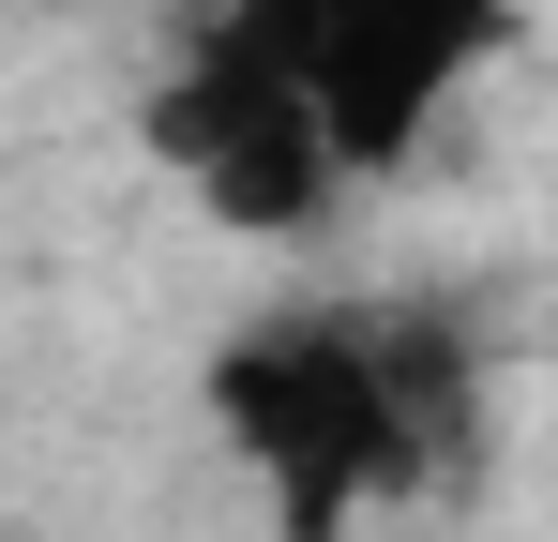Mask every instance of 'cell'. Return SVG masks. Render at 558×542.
I'll return each mask as SVG.
<instances>
[{
	"label": "cell",
	"instance_id": "2",
	"mask_svg": "<svg viewBox=\"0 0 558 542\" xmlns=\"http://www.w3.org/2000/svg\"><path fill=\"white\" fill-rule=\"evenodd\" d=\"M151 151H167V181H182L227 242H302V226L348 196V151H332L302 61H287L242 0H211L182 30V61L151 76Z\"/></svg>",
	"mask_w": 558,
	"mask_h": 542
},
{
	"label": "cell",
	"instance_id": "1",
	"mask_svg": "<svg viewBox=\"0 0 558 542\" xmlns=\"http://www.w3.org/2000/svg\"><path fill=\"white\" fill-rule=\"evenodd\" d=\"M211 422L272 482L287 542H348V513L423 497L483 452V347L438 301H302L211 347Z\"/></svg>",
	"mask_w": 558,
	"mask_h": 542
},
{
	"label": "cell",
	"instance_id": "3",
	"mask_svg": "<svg viewBox=\"0 0 558 542\" xmlns=\"http://www.w3.org/2000/svg\"><path fill=\"white\" fill-rule=\"evenodd\" d=\"M242 15L302 61L348 181H392L438 136V106L513 46V0H242Z\"/></svg>",
	"mask_w": 558,
	"mask_h": 542
}]
</instances>
